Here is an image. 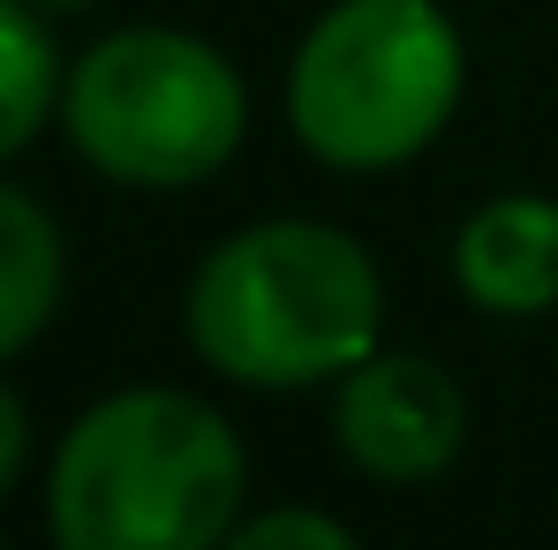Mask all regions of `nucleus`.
Instances as JSON below:
<instances>
[{"instance_id": "obj_7", "label": "nucleus", "mask_w": 558, "mask_h": 550, "mask_svg": "<svg viewBox=\"0 0 558 550\" xmlns=\"http://www.w3.org/2000/svg\"><path fill=\"white\" fill-rule=\"evenodd\" d=\"M69 294V242L61 219L31 188L0 182V363H15Z\"/></svg>"}, {"instance_id": "obj_8", "label": "nucleus", "mask_w": 558, "mask_h": 550, "mask_svg": "<svg viewBox=\"0 0 558 550\" xmlns=\"http://www.w3.org/2000/svg\"><path fill=\"white\" fill-rule=\"evenodd\" d=\"M61 84H69V69L46 30V8L0 0V159L38 144V129L61 113Z\"/></svg>"}, {"instance_id": "obj_11", "label": "nucleus", "mask_w": 558, "mask_h": 550, "mask_svg": "<svg viewBox=\"0 0 558 550\" xmlns=\"http://www.w3.org/2000/svg\"><path fill=\"white\" fill-rule=\"evenodd\" d=\"M31 8H46V15H84V8H98V0H31Z\"/></svg>"}, {"instance_id": "obj_5", "label": "nucleus", "mask_w": 558, "mask_h": 550, "mask_svg": "<svg viewBox=\"0 0 558 550\" xmlns=\"http://www.w3.org/2000/svg\"><path fill=\"white\" fill-rule=\"evenodd\" d=\"M332 438H340V460L371 482H392V490L430 482L468 445V392L430 355L377 347L371 363H355L332 384Z\"/></svg>"}, {"instance_id": "obj_3", "label": "nucleus", "mask_w": 558, "mask_h": 550, "mask_svg": "<svg viewBox=\"0 0 558 550\" xmlns=\"http://www.w3.org/2000/svg\"><path fill=\"white\" fill-rule=\"evenodd\" d=\"M468 91V46L438 0H332L287 61V129L340 174L423 159Z\"/></svg>"}, {"instance_id": "obj_12", "label": "nucleus", "mask_w": 558, "mask_h": 550, "mask_svg": "<svg viewBox=\"0 0 558 550\" xmlns=\"http://www.w3.org/2000/svg\"><path fill=\"white\" fill-rule=\"evenodd\" d=\"M0 550H8V543H0Z\"/></svg>"}, {"instance_id": "obj_1", "label": "nucleus", "mask_w": 558, "mask_h": 550, "mask_svg": "<svg viewBox=\"0 0 558 550\" xmlns=\"http://www.w3.org/2000/svg\"><path fill=\"white\" fill-rule=\"evenodd\" d=\"M196 363L250 392L340 384L377 355L385 272L332 219H257L204 249L182 294Z\"/></svg>"}, {"instance_id": "obj_4", "label": "nucleus", "mask_w": 558, "mask_h": 550, "mask_svg": "<svg viewBox=\"0 0 558 550\" xmlns=\"http://www.w3.org/2000/svg\"><path fill=\"white\" fill-rule=\"evenodd\" d=\"M61 129L76 159L121 188H196L250 136L242 69L174 23L106 30L69 61Z\"/></svg>"}, {"instance_id": "obj_10", "label": "nucleus", "mask_w": 558, "mask_h": 550, "mask_svg": "<svg viewBox=\"0 0 558 550\" xmlns=\"http://www.w3.org/2000/svg\"><path fill=\"white\" fill-rule=\"evenodd\" d=\"M23 467H31V407H23L15 384L0 377V498L23 482Z\"/></svg>"}, {"instance_id": "obj_6", "label": "nucleus", "mask_w": 558, "mask_h": 550, "mask_svg": "<svg viewBox=\"0 0 558 550\" xmlns=\"http://www.w3.org/2000/svg\"><path fill=\"white\" fill-rule=\"evenodd\" d=\"M453 286L483 317L558 309V196L506 188V196L475 204L453 234Z\"/></svg>"}, {"instance_id": "obj_9", "label": "nucleus", "mask_w": 558, "mask_h": 550, "mask_svg": "<svg viewBox=\"0 0 558 550\" xmlns=\"http://www.w3.org/2000/svg\"><path fill=\"white\" fill-rule=\"evenodd\" d=\"M219 550H363L348 521L317 513V505H272V513H242V528Z\"/></svg>"}, {"instance_id": "obj_2", "label": "nucleus", "mask_w": 558, "mask_h": 550, "mask_svg": "<svg viewBox=\"0 0 558 550\" xmlns=\"http://www.w3.org/2000/svg\"><path fill=\"white\" fill-rule=\"evenodd\" d=\"M250 513L234 423L182 384L92 400L46 467L53 550H219Z\"/></svg>"}]
</instances>
